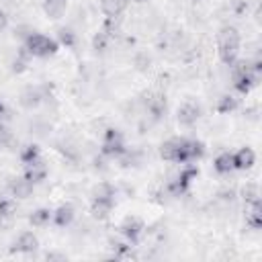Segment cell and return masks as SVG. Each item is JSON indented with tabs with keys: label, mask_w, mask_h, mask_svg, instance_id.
Instances as JSON below:
<instances>
[{
	"label": "cell",
	"mask_w": 262,
	"mask_h": 262,
	"mask_svg": "<svg viewBox=\"0 0 262 262\" xmlns=\"http://www.w3.org/2000/svg\"><path fill=\"white\" fill-rule=\"evenodd\" d=\"M239 47H242L239 31L235 27H231V25H225L217 33V51H219L221 63L223 66H231L239 57Z\"/></svg>",
	"instance_id": "1"
},
{
	"label": "cell",
	"mask_w": 262,
	"mask_h": 262,
	"mask_svg": "<svg viewBox=\"0 0 262 262\" xmlns=\"http://www.w3.org/2000/svg\"><path fill=\"white\" fill-rule=\"evenodd\" d=\"M23 47H25L33 57H51L53 53H57L59 43H57L55 39H49V37L43 35V33L33 31V33L23 41Z\"/></svg>",
	"instance_id": "2"
},
{
	"label": "cell",
	"mask_w": 262,
	"mask_h": 262,
	"mask_svg": "<svg viewBox=\"0 0 262 262\" xmlns=\"http://www.w3.org/2000/svg\"><path fill=\"white\" fill-rule=\"evenodd\" d=\"M119 231H121V235H123L131 246H137V244L141 242L143 233H145V221H143L141 217H137V215H127V217L121 221Z\"/></svg>",
	"instance_id": "3"
},
{
	"label": "cell",
	"mask_w": 262,
	"mask_h": 262,
	"mask_svg": "<svg viewBox=\"0 0 262 262\" xmlns=\"http://www.w3.org/2000/svg\"><path fill=\"white\" fill-rule=\"evenodd\" d=\"M33 188H35V184H33L31 180H27L25 176H12V178H8V182H6V192H8L12 199H16V201L29 199V196L33 194Z\"/></svg>",
	"instance_id": "4"
},
{
	"label": "cell",
	"mask_w": 262,
	"mask_h": 262,
	"mask_svg": "<svg viewBox=\"0 0 262 262\" xmlns=\"http://www.w3.org/2000/svg\"><path fill=\"white\" fill-rule=\"evenodd\" d=\"M201 119V106L194 100H184L176 111V121L180 127H192Z\"/></svg>",
	"instance_id": "5"
},
{
	"label": "cell",
	"mask_w": 262,
	"mask_h": 262,
	"mask_svg": "<svg viewBox=\"0 0 262 262\" xmlns=\"http://www.w3.org/2000/svg\"><path fill=\"white\" fill-rule=\"evenodd\" d=\"M37 248H39V237L29 229L20 231L12 242V252H18V254H33Z\"/></svg>",
	"instance_id": "6"
},
{
	"label": "cell",
	"mask_w": 262,
	"mask_h": 262,
	"mask_svg": "<svg viewBox=\"0 0 262 262\" xmlns=\"http://www.w3.org/2000/svg\"><path fill=\"white\" fill-rule=\"evenodd\" d=\"M47 174H49V168H47V164L43 162V158L31 162V164H27V166H23V176H25L27 180H31L33 184L43 182V180L47 178Z\"/></svg>",
	"instance_id": "7"
},
{
	"label": "cell",
	"mask_w": 262,
	"mask_h": 262,
	"mask_svg": "<svg viewBox=\"0 0 262 262\" xmlns=\"http://www.w3.org/2000/svg\"><path fill=\"white\" fill-rule=\"evenodd\" d=\"M18 102H20V106H23L25 111H33V108H37V106L43 102L41 84H37V86H27V88L20 92Z\"/></svg>",
	"instance_id": "8"
},
{
	"label": "cell",
	"mask_w": 262,
	"mask_h": 262,
	"mask_svg": "<svg viewBox=\"0 0 262 262\" xmlns=\"http://www.w3.org/2000/svg\"><path fill=\"white\" fill-rule=\"evenodd\" d=\"M74 217H76V209H74V205L63 203V205H59L57 209H53V219H51V223H55L57 227L63 229V227H70V225H72Z\"/></svg>",
	"instance_id": "9"
},
{
	"label": "cell",
	"mask_w": 262,
	"mask_h": 262,
	"mask_svg": "<svg viewBox=\"0 0 262 262\" xmlns=\"http://www.w3.org/2000/svg\"><path fill=\"white\" fill-rule=\"evenodd\" d=\"M180 141L182 137H170L166 139L162 145H160V158L166 160V162H172V164H178V154H180Z\"/></svg>",
	"instance_id": "10"
},
{
	"label": "cell",
	"mask_w": 262,
	"mask_h": 262,
	"mask_svg": "<svg viewBox=\"0 0 262 262\" xmlns=\"http://www.w3.org/2000/svg\"><path fill=\"white\" fill-rule=\"evenodd\" d=\"M16 215V199H12L10 194L0 196V227H6L14 221Z\"/></svg>",
	"instance_id": "11"
},
{
	"label": "cell",
	"mask_w": 262,
	"mask_h": 262,
	"mask_svg": "<svg viewBox=\"0 0 262 262\" xmlns=\"http://www.w3.org/2000/svg\"><path fill=\"white\" fill-rule=\"evenodd\" d=\"M113 209H115V201L113 199H92V203H90V213L98 221L108 219Z\"/></svg>",
	"instance_id": "12"
},
{
	"label": "cell",
	"mask_w": 262,
	"mask_h": 262,
	"mask_svg": "<svg viewBox=\"0 0 262 262\" xmlns=\"http://www.w3.org/2000/svg\"><path fill=\"white\" fill-rule=\"evenodd\" d=\"M256 164V154L250 147H239L233 151V168L235 170H250Z\"/></svg>",
	"instance_id": "13"
},
{
	"label": "cell",
	"mask_w": 262,
	"mask_h": 262,
	"mask_svg": "<svg viewBox=\"0 0 262 262\" xmlns=\"http://www.w3.org/2000/svg\"><path fill=\"white\" fill-rule=\"evenodd\" d=\"M129 0H100V12L104 18H121Z\"/></svg>",
	"instance_id": "14"
},
{
	"label": "cell",
	"mask_w": 262,
	"mask_h": 262,
	"mask_svg": "<svg viewBox=\"0 0 262 262\" xmlns=\"http://www.w3.org/2000/svg\"><path fill=\"white\" fill-rule=\"evenodd\" d=\"M51 219H53V209H49V207H39V209L31 211V215H29V223L39 229L47 227L51 223Z\"/></svg>",
	"instance_id": "15"
},
{
	"label": "cell",
	"mask_w": 262,
	"mask_h": 262,
	"mask_svg": "<svg viewBox=\"0 0 262 262\" xmlns=\"http://www.w3.org/2000/svg\"><path fill=\"white\" fill-rule=\"evenodd\" d=\"M246 225L254 231H258L262 227V207H260V201L258 203H252V205H246Z\"/></svg>",
	"instance_id": "16"
},
{
	"label": "cell",
	"mask_w": 262,
	"mask_h": 262,
	"mask_svg": "<svg viewBox=\"0 0 262 262\" xmlns=\"http://www.w3.org/2000/svg\"><path fill=\"white\" fill-rule=\"evenodd\" d=\"M68 8V0H43V12L47 14V18H61L66 14Z\"/></svg>",
	"instance_id": "17"
},
{
	"label": "cell",
	"mask_w": 262,
	"mask_h": 262,
	"mask_svg": "<svg viewBox=\"0 0 262 262\" xmlns=\"http://www.w3.org/2000/svg\"><path fill=\"white\" fill-rule=\"evenodd\" d=\"M213 170L217 172V174H229V172H233L235 168H233V154L231 151H223V154H219L217 158H215V162H213Z\"/></svg>",
	"instance_id": "18"
},
{
	"label": "cell",
	"mask_w": 262,
	"mask_h": 262,
	"mask_svg": "<svg viewBox=\"0 0 262 262\" xmlns=\"http://www.w3.org/2000/svg\"><path fill=\"white\" fill-rule=\"evenodd\" d=\"M39 158H41V149H39L37 143H25V145L18 147V160H20L23 166H27V164H31Z\"/></svg>",
	"instance_id": "19"
},
{
	"label": "cell",
	"mask_w": 262,
	"mask_h": 262,
	"mask_svg": "<svg viewBox=\"0 0 262 262\" xmlns=\"http://www.w3.org/2000/svg\"><path fill=\"white\" fill-rule=\"evenodd\" d=\"M90 196H92V199H113V201H115V199H117V188H115L111 182L100 180L98 184L92 186Z\"/></svg>",
	"instance_id": "20"
},
{
	"label": "cell",
	"mask_w": 262,
	"mask_h": 262,
	"mask_svg": "<svg viewBox=\"0 0 262 262\" xmlns=\"http://www.w3.org/2000/svg\"><path fill=\"white\" fill-rule=\"evenodd\" d=\"M237 106H239V100H237L233 94H223V96L217 100L215 111L221 113V115H227V113H233Z\"/></svg>",
	"instance_id": "21"
},
{
	"label": "cell",
	"mask_w": 262,
	"mask_h": 262,
	"mask_svg": "<svg viewBox=\"0 0 262 262\" xmlns=\"http://www.w3.org/2000/svg\"><path fill=\"white\" fill-rule=\"evenodd\" d=\"M242 199L246 201V205H252V203H258L260 201V186L256 182H246L242 186Z\"/></svg>",
	"instance_id": "22"
},
{
	"label": "cell",
	"mask_w": 262,
	"mask_h": 262,
	"mask_svg": "<svg viewBox=\"0 0 262 262\" xmlns=\"http://www.w3.org/2000/svg\"><path fill=\"white\" fill-rule=\"evenodd\" d=\"M102 143H125V137L117 127H106L102 131Z\"/></svg>",
	"instance_id": "23"
},
{
	"label": "cell",
	"mask_w": 262,
	"mask_h": 262,
	"mask_svg": "<svg viewBox=\"0 0 262 262\" xmlns=\"http://www.w3.org/2000/svg\"><path fill=\"white\" fill-rule=\"evenodd\" d=\"M57 33H59V43H61V45H66V47H72V45L76 43V39H78V35H76L70 27H68V29L63 27V29H59Z\"/></svg>",
	"instance_id": "24"
},
{
	"label": "cell",
	"mask_w": 262,
	"mask_h": 262,
	"mask_svg": "<svg viewBox=\"0 0 262 262\" xmlns=\"http://www.w3.org/2000/svg\"><path fill=\"white\" fill-rule=\"evenodd\" d=\"M133 63H135V68H137V70L145 72V70L149 68V63H151V57L147 55V51H137V53H135V57H133Z\"/></svg>",
	"instance_id": "25"
},
{
	"label": "cell",
	"mask_w": 262,
	"mask_h": 262,
	"mask_svg": "<svg viewBox=\"0 0 262 262\" xmlns=\"http://www.w3.org/2000/svg\"><path fill=\"white\" fill-rule=\"evenodd\" d=\"M6 25H8V16H6V12H4V10H0V31H2V29H6Z\"/></svg>",
	"instance_id": "26"
},
{
	"label": "cell",
	"mask_w": 262,
	"mask_h": 262,
	"mask_svg": "<svg viewBox=\"0 0 262 262\" xmlns=\"http://www.w3.org/2000/svg\"><path fill=\"white\" fill-rule=\"evenodd\" d=\"M135 2H145V0H135Z\"/></svg>",
	"instance_id": "27"
}]
</instances>
